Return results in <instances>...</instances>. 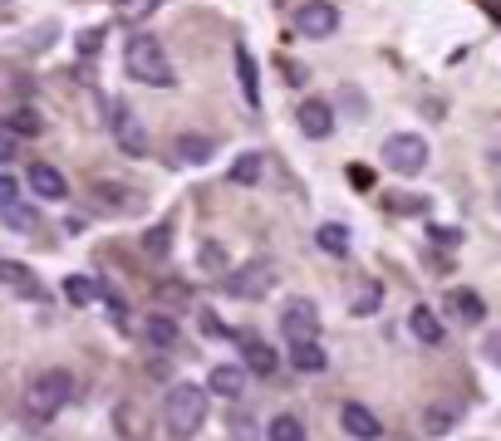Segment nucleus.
Listing matches in <instances>:
<instances>
[{"label":"nucleus","instance_id":"6ab92c4d","mask_svg":"<svg viewBox=\"0 0 501 441\" xmlns=\"http://www.w3.org/2000/svg\"><path fill=\"white\" fill-rule=\"evenodd\" d=\"M379 305H384V284L364 280L359 290H354V299H349V314L354 319H369V314H379Z\"/></svg>","mask_w":501,"mask_h":441},{"label":"nucleus","instance_id":"c85d7f7f","mask_svg":"<svg viewBox=\"0 0 501 441\" xmlns=\"http://www.w3.org/2000/svg\"><path fill=\"white\" fill-rule=\"evenodd\" d=\"M270 441H305V427H300V417L280 412V417L270 422Z\"/></svg>","mask_w":501,"mask_h":441},{"label":"nucleus","instance_id":"1a4fd4ad","mask_svg":"<svg viewBox=\"0 0 501 441\" xmlns=\"http://www.w3.org/2000/svg\"><path fill=\"white\" fill-rule=\"evenodd\" d=\"M340 427H344V437H354V441H379L384 437V422L373 417L364 402H344L340 407Z\"/></svg>","mask_w":501,"mask_h":441},{"label":"nucleus","instance_id":"72a5a7b5","mask_svg":"<svg viewBox=\"0 0 501 441\" xmlns=\"http://www.w3.org/2000/svg\"><path fill=\"white\" fill-rule=\"evenodd\" d=\"M11 201H20V182L11 172H0V206H11Z\"/></svg>","mask_w":501,"mask_h":441},{"label":"nucleus","instance_id":"412c9836","mask_svg":"<svg viewBox=\"0 0 501 441\" xmlns=\"http://www.w3.org/2000/svg\"><path fill=\"white\" fill-rule=\"evenodd\" d=\"M0 220H5L11 231H20V236H35V231H40V216H35L30 206H20V201H11V206H0Z\"/></svg>","mask_w":501,"mask_h":441},{"label":"nucleus","instance_id":"20e7f679","mask_svg":"<svg viewBox=\"0 0 501 441\" xmlns=\"http://www.w3.org/2000/svg\"><path fill=\"white\" fill-rule=\"evenodd\" d=\"M270 284H276V265L270 260H246V265H236V270H226L222 290L231 294V299H266Z\"/></svg>","mask_w":501,"mask_h":441},{"label":"nucleus","instance_id":"423d86ee","mask_svg":"<svg viewBox=\"0 0 501 441\" xmlns=\"http://www.w3.org/2000/svg\"><path fill=\"white\" fill-rule=\"evenodd\" d=\"M384 162L398 172V177H418L427 167V143L418 133H394L384 143Z\"/></svg>","mask_w":501,"mask_h":441},{"label":"nucleus","instance_id":"c9c22d12","mask_svg":"<svg viewBox=\"0 0 501 441\" xmlns=\"http://www.w3.org/2000/svg\"><path fill=\"white\" fill-rule=\"evenodd\" d=\"M231 437L236 441H256V422L251 417H231Z\"/></svg>","mask_w":501,"mask_h":441},{"label":"nucleus","instance_id":"393cba45","mask_svg":"<svg viewBox=\"0 0 501 441\" xmlns=\"http://www.w3.org/2000/svg\"><path fill=\"white\" fill-rule=\"evenodd\" d=\"M65 299L69 305H89V299H98V280L94 275H69L65 280Z\"/></svg>","mask_w":501,"mask_h":441},{"label":"nucleus","instance_id":"f257e3e1","mask_svg":"<svg viewBox=\"0 0 501 441\" xmlns=\"http://www.w3.org/2000/svg\"><path fill=\"white\" fill-rule=\"evenodd\" d=\"M207 398H212V392L197 388V383H177V388L162 398V427H168L172 441H192L197 431L207 427Z\"/></svg>","mask_w":501,"mask_h":441},{"label":"nucleus","instance_id":"0eeeda50","mask_svg":"<svg viewBox=\"0 0 501 441\" xmlns=\"http://www.w3.org/2000/svg\"><path fill=\"white\" fill-rule=\"evenodd\" d=\"M280 334H286V344L320 338V309H315V299H286V309H280Z\"/></svg>","mask_w":501,"mask_h":441},{"label":"nucleus","instance_id":"a19ab883","mask_svg":"<svg viewBox=\"0 0 501 441\" xmlns=\"http://www.w3.org/2000/svg\"><path fill=\"white\" fill-rule=\"evenodd\" d=\"M487 15L491 20H501V0H487Z\"/></svg>","mask_w":501,"mask_h":441},{"label":"nucleus","instance_id":"a878e982","mask_svg":"<svg viewBox=\"0 0 501 441\" xmlns=\"http://www.w3.org/2000/svg\"><path fill=\"white\" fill-rule=\"evenodd\" d=\"M0 123L11 128L15 137H35V133H40V128H44V118L35 113V108H15V113H11V118H0Z\"/></svg>","mask_w":501,"mask_h":441},{"label":"nucleus","instance_id":"2f4dec72","mask_svg":"<svg viewBox=\"0 0 501 441\" xmlns=\"http://www.w3.org/2000/svg\"><path fill=\"white\" fill-rule=\"evenodd\" d=\"M74 50L84 54V59H94V54L104 50V30H84V35H79V40H74Z\"/></svg>","mask_w":501,"mask_h":441},{"label":"nucleus","instance_id":"b1692460","mask_svg":"<svg viewBox=\"0 0 501 441\" xmlns=\"http://www.w3.org/2000/svg\"><path fill=\"white\" fill-rule=\"evenodd\" d=\"M315 241H320V251H330V255H349V231H344L340 220H325L320 231H315Z\"/></svg>","mask_w":501,"mask_h":441},{"label":"nucleus","instance_id":"4be33fe9","mask_svg":"<svg viewBox=\"0 0 501 441\" xmlns=\"http://www.w3.org/2000/svg\"><path fill=\"white\" fill-rule=\"evenodd\" d=\"M261 172H266V158H261V152H241V158L231 162V172H226V177L241 182V187H251V182H261Z\"/></svg>","mask_w":501,"mask_h":441},{"label":"nucleus","instance_id":"473e14b6","mask_svg":"<svg viewBox=\"0 0 501 441\" xmlns=\"http://www.w3.org/2000/svg\"><path fill=\"white\" fill-rule=\"evenodd\" d=\"M388 211H398V216H413V211H427V197H388Z\"/></svg>","mask_w":501,"mask_h":441},{"label":"nucleus","instance_id":"f704fd0d","mask_svg":"<svg viewBox=\"0 0 501 441\" xmlns=\"http://www.w3.org/2000/svg\"><path fill=\"white\" fill-rule=\"evenodd\" d=\"M108 319H114L118 329L129 324V305H123V294H108Z\"/></svg>","mask_w":501,"mask_h":441},{"label":"nucleus","instance_id":"c756f323","mask_svg":"<svg viewBox=\"0 0 501 441\" xmlns=\"http://www.w3.org/2000/svg\"><path fill=\"white\" fill-rule=\"evenodd\" d=\"M197 265L212 270V275H226V251L216 241H202V245H197Z\"/></svg>","mask_w":501,"mask_h":441},{"label":"nucleus","instance_id":"7ed1b4c3","mask_svg":"<svg viewBox=\"0 0 501 441\" xmlns=\"http://www.w3.org/2000/svg\"><path fill=\"white\" fill-rule=\"evenodd\" d=\"M69 398H74V378H69L65 368H50V373L30 378V392H25V407H30V417L50 422L59 407H69Z\"/></svg>","mask_w":501,"mask_h":441},{"label":"nucleus","instance_id":"f8f14e48","mask_svg":"<svg viewBox=\"0 0 501 441\" xmlns=\"http://www.w3.org/2000/svg\"><path fill=\"white\" fill-rule=\"evenodd\" d=\"M246 383H251V373H246V363H216L212 373H207V392H216V398H241Z\"/></svg>","mask_w":501,"mask_h":441},{"label":"nucleus","instance_id":"cd10ccee","mask_svg":"<svg viewBox=\"0 0 501 441\" xmlns=\"http://www.w3.org/2000/svg\"><path fill=\"white\" fill-rule=\"evenodd\" d=\"M0 284H15V290H25V294H40L30 284V270H25L20 260H0Z\"/></svg>","mask_w":501,"mask_h":441},{"label":"nucleus","instance_id":"aec40b11","mask_svg":"<svg viewBox=\"0 0 501 441\" xmlns=\"http://www.w3.org/2000/svg\"><path fill=\"white\" fill-rule=\"evenodd\" d=\"M143 338H148L153 348H172L177 344V324H172V314H162V309L158 314H148L143 319Z\"/></svg>","mask_w":501,"mask_h":441},{"label":"nucleus","instance_id":"a211bd4d","mask_svg":"<svg viewBox=\"0 0 501 441\" xmlns=\"http://www.w3.org/2000/svg\"><path fill=\"white\" fill-rule=\"evenodd\" d=\"M408 329H413V338H418V344H427V348L442 344V319H437L427 305H418L413 314H408Z\"/></svg>","mask_w":501,"mask_h":441},{"label":"nucleus","instance_id":"dca6fc26","mask_svg":"<svg viewBox=\"0 0 501 441\" xmlns=\"http://www.w3.org/2000/svg\"><path fill=\"white\" fill-rule=\"evenodd\" d=\"M290 368H295V373H325V368H330V353L320 348V338L290 344Z\"/></svg>","mask_w":501,"mask_h":441},{"label":"nucleus","instance_id":"4c0bfd02","mask_svg":"<svg viewBox=\"0 0 501 441\" xmlns=\"http://www.w3.org/2000/svg\"><path fill=\"white\" fill-rule=\"evenodd\" d=\"M427 236H433L437 245H458L462 241V231H452V226H427Z\"/></svg>","mask_w":501,"mask_h":441},{"label":"nucleus","instance_id":"f03ea898","mask_svg":"<svg viewBox=\"0 0 501 441\" xmlns=\"http://www.w3.org/2000/svg\"><path fill=\"white\" fill-rule=\"evenodd\" d=\"M123 69H129V79H138V84H148V89L177 84V69H172L162 40H153V35H133L129 50H123Z\"/></svg>","mask_w":501,"mask_h":441},{"label":"nucleus","instance_id":"4468645a","mask_svg":"<svg viewBox=\"0 0 501 441\" xmlns=\"http://www.w3.org/2000/svg\"><path fill=\"white\" fill-rule=\"evenodd\" d=\"M30 191L40 201H65L69 197V182H65V172L59 167H50V162H35L30 167Z\"/></svg>","mask_w":501,"mask_h":441},{"label":"nucleus","instance_id":"ddd939ff","mask_svg":"<svg viewBox=\"0 0 501 441\" xmlns=\"http://www.w3.org/2000/svg\"><path fill=\"white\" fill-rule=\"evenodd\" d=\"M212 158H216V137H207V133H182L172 143V162H182V167H202Z\"/></svg>","mask_w":501,"mask_h":441},{"label":"nucleus","instance_id":"9d476101","mask_svg":"<svg viewBox=\"0 0 501 441\" xmlns=\"http://www.w3.org/2000/svg\"><path fill=\"white\" fill-rule=\"evenodd\" d=\"M236 344H241V363H246V373H256V378H276V363H280L276 348L261 344V338H256V334H246V329L236 334Z\"/></svg>","mask_w":501,"mask_h":441},{"label":"nucleus","instance_id":"ea45409f","mask_svg":"<svg viewBox=\"0 0 501 441\" xmlns=\"http://www.w3.org/2000/svg\"><path fill=\"white\" fill-rule=\"evenodd\" d=\"M349 182L354 187H373V172L369 167H349Z\"/></svg>","mask_w":501,"mask_h":441},{"label":"nucleus","instance_id":"6e6552de","mask_svg":"<svg viewBox=\"0 0 501 441\" xmlns=\"http://www.w3.org/2000/svg\"><path fill=\"white\" fill-rule=\"evenodd\" d=\"M295 30L305 35V40H330V35L340 30V11H334L330 0H305L295 11Z\"/></svg>","mask_w":501,"mask_h":441},{"label":"nucleus","instance_id":"f3484780","mask_svg":"<svg viewBox=\"0 0 501 441\" xmlns=\"http://www.w3.org/2000/svg\"><path fill=\"white\" fill-rule=\"evenodd\" d=\"M448 309L462 324H481V319H487V305H481L477 290H448Z\"/></svg>","mask_w":501,"mask_h":441},{"label":"nucleus","instance_id":"bb28decb","mask_svg":"<svg viewBox=\"0 0 501 441\" xmlns=\"http://www.w3.org/2000/svg\"><path fill=\"white\" fill-rule=\"evenodd\" d=\"M143 251H148V255H158V260L172 251V226H168V220H162V226H148V231H143Z\"/></svg>","mask_w":501,"mask_h":441},{"label":"nucleus","instance_id":"7c9ffc66","mask_svg":"<svg viewBox=\"0 0 501 441\" xmlns=\"http://www.w3.org/2000/svg\"><path fill=\"white\" fill-rule=\"evenodd\" d=\"M452 422H458V412H452V407H433V412L423 417V427H427V437H442Z\"/></svg>","mask_w":501,"mask_h":441},{"label":"nucleus","instance_id":"e433bc0d","mask_svg":"<svg viewBox=\"0 0 501 441\" xmlns=\"http://www.w3.org/2000/svg\"><path fill=\"white\" fill-rule=\"evenodd\" d=\"M481 353H487V363H491V368H501V329H497V334H487Z\"/></svg>","mask_w":501,"mask_h":441},{"label":"nucleus","instance_id":"58836bf2","mask_svg":"<svg viewBox=\"0 0 501 441\" xmlns=\"http://www.w3.org/2000/svg\"><path fill=\"white\" fill-rule=\"evenodd\" d=\"M11 158H15V133L0 123V162H11Z\"/></svg>","mask_w":501,"mask_h":441},{"label":"nucleus","instance_id":"39448f33","mask_svg":"<svg viewBox=\"0 0 501 441\" xmlns=\"http://www.w3.org/2000/svg\"><path fill=\"white\" fill-rule=\"evenodd\" d=\"M108 133H114V143H118L123 158H148V152H153L148 128H143V118L133 113L129 104H114V113H108Z\"/></svg>","mask_w":501,"mask_h":441},{"label":"nucleus","instance_id":"5701e85b","mask_svg":"<svg viewBox=\"0 0 501 441\" xmlns=\"http://www.w3.org/2000/svg\"><path fill=\"white\" fill-rule=\"evenodd\" d=\"M158 5L162 0H114V15L123 25H143L148 15H158Z\"/></svg>","mask_w":501,"mask_h":441},{"label":"nucleus","instance_id":"9b49d317","mask_svg":"<svg viewBox=\"0 0 501 441\" xmlns=\"http://www.w3.org/2000/svg\"><path fill=\"white\" fill-rule=\"evenodd\" d=\"M295 118H300V133L315 137V143H325V137L334 133V108H330V98H305Z\"/></svg>","mask_w":501,"mask_h":441},{"label":"nucleus","instance_id":"2eb2a0df","mask_svg":"<svg viewBox=\"0 0 501 441\" xmlns=\"http://www.w3.org/2000/svg\"><path fill=\"white\" fill-rule=\"evenodd\" d=\"M236 79H241V98L251 108H261V79H256V59L246 44H236Z\"/></svg>","mask_w":501,"mask_h":441}]
</instances>
